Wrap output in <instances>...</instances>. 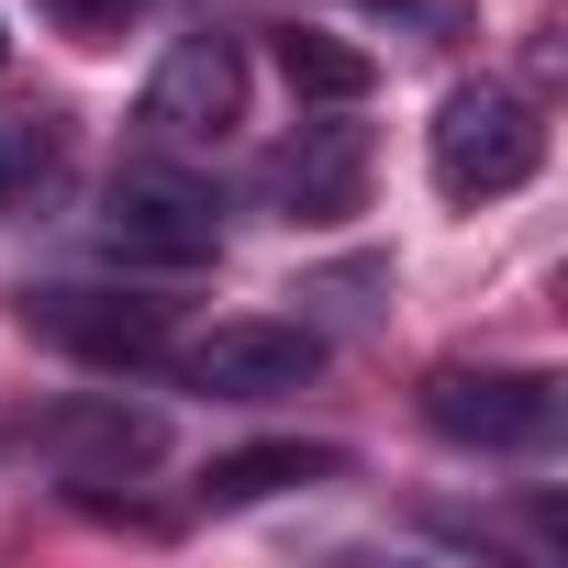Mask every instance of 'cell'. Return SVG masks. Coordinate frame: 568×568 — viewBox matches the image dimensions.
Masks as SVG:
<instances>
[{
    "label": "cell",
    "instance_id": "3",
    "mask_svg": "<svg viewBox=\"0 0 568 568\" xmlns=\"http://www.w3.org/2000/svg\"><path fill=\"white\" fill-rule=\"evenodd\" d=\"M234 123H245V45H234L223 23H201V34H179V45L145 68L134 134H145L156 156H212V145H234Z\"/></svg>",
    "mask_w": 568,
    "mask_h": 568
},
{
    "label": "cell",
    "instance_id": "11",
    "mask_svg": "<svg viewBox=\"0 0 568 568\" xmlns=\"http://www.w3.org/2000/svg\"><path fill=\"white\" fill-rule=\"evenodd\" d=\"M278 79H291L302 101H368L379 90V57L368 45H346V34H324V23H291V34H278Z\"/></svg>",
    "mask_w": 568,
    "mask_h": 568
},
{
    "label": "cell",
    "instance_id": "9",
    "mask_svg": "<svg viewBox=\"0 0 568 568\" xmlns=\"http://www.w3.org/2000/svg\"><path fill=\"white\" fill-rule=\"evenodd\" d=\"M313 479H346V446H302V435H278V446H234L201 468V501L212 513H245V501H278V490H313Z\"/></svg>",
    "mask_w": 568,
    "mask_h": 568
},
{
    "label": "cell",
    "instance_id": "5",
    "mask_svg": "<svg viewBox=\"0 0 568 568\" xmlns=\"http://www.w3.org/2000/svg\"><path fill=\"white\" fill-rule=\"evenodd\" d=\"M23 435H34V457H45L68 490L145 479V468L168 457V413H156V402H134V390H68V402H45Z\"/></svg>",
    "mask_w": 568,
    "mask_h": 568
},
{
    "label": "cell",
    "instance_id": "8",
    "mask_svg": "<svg viewBox=\"0 0 568 568\" xmlns=\"http://www.w3.org/2000/svg\"><path fill=\"white\" fill-rule=\"evenodd\" d=\"M256 179H267V201L291 223H346L368 201V123H346V101H324V112H302L291 134L267 145Z\"/></svg>",
    "mask_w": 568,
    "mask_h": 568
},
{
    "label": "cell",
    "instance_id": "2",
    "mask_svg": "<svg viewBox=\"0 0 568 568\" xmlns=\"http://www.w3.org/2000/svg\"><path fill=\"white\" fill-rule=\"evenodd\" d=\"M101 256H123V267H212L223 256L212 179L190 156H156V145L134 168H112V190H101Z\"/></svg>",
    "mask_w": 568,
    "mask_h": 568
},
{
    "label": "cell",
    "instance_id": "1",
    "mask_svg": "<svg viewBox=\"0 0 568 568\" xmlns=\"http://www.w3.org/2000/svg\"><path fill=\"white\" fill-rule=\"evenodd\" d=\"M413 413H424V435H446V446H468V457H546L557 424H568V390H557V368L446 357V368H424Z\"/></svg>",
    "mask_w": 568,
    "mask_h": 568
},
{
    "label": "cell",
    "instance_id": "7",
    "mask_svg": "<svg viewBox=\"0 0 568 568\" xmlns=\"http://www.w3.org/2000/svg\"><path fill=\"white\" fill-rule=\"evenodd\" d=\"M23 335L57 346V357H79V368H112V379L168 368V346H179L168 313L134 302V291H34V302H23Z\"/></svg>",
    "mask_w": 568,
    "mask_h": 568
},
{
    "label": "cell",
    "instance_id": "13",
    "mask_svg": "<svg viewBox=\"0 0 568 568\" xmlns=\"http://www.w3.org/2000/svg\"><path fill=\"white\" fill-rule=\"evenodd\" d=\"M0 57H12V34H0Z\"/></svg>",
    "mask_w": 568,
    "mask_h": 568
},
{
    "label": "cell",
    "instance_id": "6",
    "mask_svg": "<svg viewBox=\"0 0 568 568\" xmlns=\"http://www.w3.org/2000/svg\"><path fill=\"white\" fill-rule=\"evenodd\" d=\"M168 368H179L190 390H212V402H291V390L324 379V335H313V324L245 313V324H212V335L168 346Z\"/></svg>",
    "mask_w": 568,
    "mask_h": 568
},
{
    "label": "cell",
    "instance_id": "10",
    "mask_svg": "<svg viewBox=\"0 0 568 568\" xmlns=\"http://www.w3.org/2000/svg\"><path fill=\"white\" fill-rule=\"evenodd\" d=\"M57 179H68V112L57 101H12V112H0V223L45 212Z\"/></svg>",
    "mask_w": 568,
    "mask_h": 568
},
{
    "label": "cell",
    "instance_id": "4",
    "mask_svg": "<svg viewBox=\"0 0 568 568\" xmlns=\"http://www.w3.org/2000/svg\"><path fill=\"white\" fill-rule=\"evenodd\" d=\"M424 168H435V190H446V201H501V190H524V179L546 168V123H535V101H524V90L468 79V90H446V101H435Z\"/></svg>",
    "mask_w": 568,
    "mask_h": 568
},
{
    "label": "cell",
    "instance_id": "12",
    "mask_svg": "<svg viewBox=\"0 0 568 568\" xmlns=\"http://www.w3.org/2000/svg\"><path fill=\"white\" fill-rule=\"evenodd\" d=\"M34 12H45L68 45H123L145 12H168V0H34Z\"/></svg>",
    "mask_w": 568,
    "mask_h": 568
}]
</instances>
